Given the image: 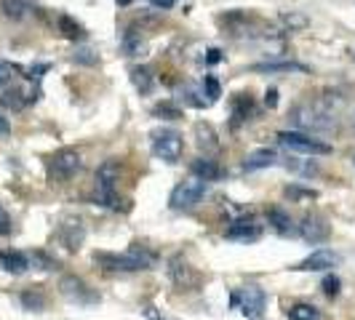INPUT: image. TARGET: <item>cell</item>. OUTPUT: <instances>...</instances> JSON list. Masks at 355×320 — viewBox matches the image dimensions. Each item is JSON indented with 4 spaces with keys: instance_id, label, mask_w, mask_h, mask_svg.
Wrapping results in <instances>:
<instances>
[{
    "instance_id": "cell-12",
    "label": "cell",
    "mask_w": 355,
    "mask_h": 320,
    "mask_svg": "<svg viewBox=\"0 0 355 320\" xmlns=\"http://www.w3.org/2000/svg\"><path fill=\"white\" fill-rule=\"evenodd\" d=\"M168 265H171V267H168V275H171V281H174L179 288H193V285L200 283L198 272L190 265H187L182 256H174Z\"/></svg>"
},
{
    "instance_id": "cell-24",
    "label": "cell",
    "mask_w": 355,
    "mask_h": 320,
    "mask_svg": "<svg viewBox=\"0 0 355 320\" xmlns=\"http://www.w3.org/2000/svg\"><path fill=\"white\" fill-rule=\"evenodd\" d=\"M131 83L137 86L139 94H150L153 91V75H150L147 67H134L131 70Z\"/></svg>"
},
{
    "instance_id": "cell-21",
    "label": "cell",
    "mask_w": 355,
    "mask_h": 320,
    "mask_svg": "<svg viewBox=\"0 0 355 320\" xmlns=\"http://www.w3.org/2000/svg\"><path fill=\"white\" fill-rule=\"evenodd\" d=\"M196 139H198V147L200 150H206V152H211V150H216V131H214L209 123H196Z\"/></svg>"
},
{
    "instance_id": "cell-32",
    "label": "cell",
    "mask_w": 355,
    "mask_h": 320,
    "mask_svg": "<svg viewBox=\"0 0 355 320\" xmlns=\"http://www.w3.org/2000/svg\"><path fill=\"white\" fill-rule=\"evenodd\" d=\"M155 115H166L168 121H177V118H182V112H179L177 107H171V105H158V107H155Z\"/></svg>"
},
{
    "instance_id": "cell-11",
    "label": "cell",
    "mask_w": 355,
    "mask_h": 320,
    "mask_svg": "<svg viewBox=\"0 0 355 320\" xmlns=\"http://www.w3.org/2000/svg\"><path fill=\"white\" fill-rule=\"evenodd\" d=\"M323 118H331L326 109H320L318 105H302L294 109V121L300 125H304V128H329L331 125V121H323Z\"/></svg>"
},
{
    "instance_id": "cell-14",
    "label": "cell",
    "mask_w": 355,
    "mask_h": 320,
    "mask_svg": "<svg viewBox=\"0 0 355 320\" xmlns=\"http://www.w3.org/2000/svg\"><path fill=\"white\" fill-rule=\"evenodd\" d=\"M0 267L11 275H21V272L30 269V256L21 254V251H3L0 254Z\"/></svg>"
},
{
    "instance_id": "cell-23",
    "label": "cell",
    "mask_w": 355,
    "mask_h": 320,
    "mask_svg": "<svg viewBox=\"0 0 355 320\" xmlns=\"http://www.w3.org/2000/svg\"><path fill=\"white\" fill-rule=\"evenodd\" d=\"M0 11H3V17L6 19H14V21H19V19L27 17V3L24 0H0Z\"/></svg>"
},
{
    "instance_id": "cell-18",
    "label": "cell",
    "mask_w": 355,
    "mask_h": 320,
    "mask_svg": "<svg viewBox=\"0 0 355 320\" xmlns=\"http://www.w3.org/2000/svg\"><path fill=\"white\" fill-rule=\"evenodd\" d=\"M190 171H193V177L203 179V181H214V179L222 177V168H219V163L211 158H198L193 166H190Z\"/></svg>"
},
{
    "instance_id": "cell-6",
    "label": "cell",
    "mask_w": 355,
    "mask_h": 320,
    "mask_svg": "<svg viewBox=\"0 0 355 320\" xmlns=\"http://www.w3.org/2000/svg\"><path fill=\"white\" fill-rule=\"evenodd\" d=\"M184 142L177 131H155L153 134V152L166 163H177L182 158Z\"/></svg>"
},
{
    "instance_id": "cell-26",
    "label": "cell",
    "mask_w": 355,
    "mask_h": 320,
    "mask_svg": "<svg viewBox=\"0 0 355 320\" xmlns=\"http://www.w3.org/2000/svg\"><path fill=\"white\" fill-rule=\"evenodd\" d=\"M288 320H320V312L313 304H294L288 310Z\"/></svg>"
},
{
    "instance_id": "cell-20",
    "label": "cell",
    "mask_w": 355,
    "mask_h": 320,
    "mask_svg": "<svg viewBox=\"0 0 355 320\" xmlns=\"http://www.w3.org/2000/svg\"><path fill=\"white\" fill-rule=\"evenodd\" d=\"M59 33L67 37V40H83V37H86L83 24H80V21H75L72 17H67V14H62V17H59Z\"/></svg>"
},
{
    "instance_id": "cell-36",
    "label": "cell",
    "mask_w": 355,
    "mask_h": 320,
    "mask_svg": "<svg viewBox=\"0 0 355 320\" xmlns=\"http://www.w3.org/2000/svg\"><path fill=\"white\" fill-rule=\"evenodd\" d=\"M179 0H150V6H155L160 11H168V8H174Z\"/></svg>"
},
{
    "instance_id": "cell-3",
    "label": "cell",
    "mask_w": 355,
    "mask_h": 320,
    "mask_svg": "<svg viewBox=\"0 0 355 320\" xmlns=\"http://www.w3.org/2000/svg\"><path fill=\"white\" fill-rule=\"evenodd\" d=\"M203 195H206V181L198 177H190L174 187L168 203H171L174 211H190V208H196L198 203L203 200Z\"/></svg>"
},
{
    "instance_id": "cell-22",
    "label": "cell",
    "mask_w": 355,
    "mask_h": 320,
    "mask_svg": "<svg viewBox=\"0 0 355 320\" xmlns=\"http://www.w3.org/2000/svg\"><path fill=\"white\" fill-rule=\"evenodd\" d=\"M251 112H254V102H251V96L246 94H235L232 96V118L241 123V121H246Z\"/></svg>"
},
{
    "instance_id": "cell-9",
    "label": "cell",
    "mask_w": 355,
    "mask_h": 320,
    "mask_svg": "<svg viewBox=\"0 0 355 320\" xmlns=\"http://www.w3.org/2000/svg\"><path fill=\"white\" fill-rule=\"evenodd\" d=\"M300 235H302V240L307 243H323V240H329V235H331V227H329V222L320 216V213H307L302 219V224H300Z\"/></svg>"
},
{
    "instance_id": "cell-37",
    "label": "cell",
    "mask_w": 355,
    "mask_h": 320,
    "mask_svg": "<svg viewBox=\"0 0 355 320\" xmlns=\"http://www.w3.org/2000/svg\"><path fill=\"white\" fill-rule=\"evenodd\" d=\"M11 134V123H8V118L0 112V136H8Z\"/></svg>"
},
{
    "instance_id": "cell-2",
    "label": "cell",
    "mask_w": 355,
    "mask_h": 320,
    "mask_svg": "<svg viewBox=\"0 0 355 320\" xmlns=\"http://www.w3.org/2000/svg\"><path fill=\"white\" fill-rule=\"evenodd\" d=\"M118 179H121V163L118 160H107L96 171V203H102L107 208H121L118 200Z\"/></svg>"
},
{
    "instance_id": "cell-39",
    "label": "cell",
    "mask_w": 355,
    "mask_h": 320,
    "mask_svg": "<svg viewBox=\"0 0 355 320\" xmlns=\"http://www.w3.org/2000/svg\"><path fill=\"white\" fill-rule=\"evenodd\" d=\"M219 59H222V51H219V48H211V51H209V64H216Z\"/></svg>"
},
{
    "instance_id": "cell-28",
    "label": "cell",
    "mask_w": 355,
    "mask_h": 320,
    "mask_svg": "<svg viewBox=\"0 0 355 320\" xmlns=\"http://www.w3.org/2000/svg\"><path fill=\"white\" fill-rule=\"evenodd\" d=\"M320 288H323V294L329 296V299H337L339 291H342V281H339L334 272H329L326 278H323V283H320Z\"/></svg>"
},
{
    "instance_id": "cell-40",
    "label": "cell",
    "mask_w": 355,
    "mask_h": 320,
    "mask_svg": "<svg viewBox=\"0 0 355 320\" xmlns=\"http://www.w3.org/2000/svg\"><path fill=\"white\" fill-rule=\"evenodd\" d=\"M144 315L150 320H166V318H160L158 312H155V307H144Z\"/></svg>"
},
{
    "instance_id": "cell-5",
    "label": "cell",
    "mask_w": 355,
    "mask_h": 320,
    "mask_svg": "<svg viewBox=\"0 0 355 320\" xmlns=\"http://www.w3.org/2000/svg\"><path fill=\"white\" fill-rule=\"evenodd\" d=\"M265 302H267V296L259 285H246L241 294H232V299H230L232 307H238V310H241L249 320L262 318V312H265Z\"/></svg>"
},
{
    "instance_id": "cell-1",
    "label": "cell",
    "mask_w": 355,
    "mask_h": 320,
    "mask_svg": "<svg viewBox=\"0 0 355 320\" xmlns=\"http://www.w3.org/2000/svg\"><path fill=\"white\" fill-rule=\"evenodd\" d=\"M94 259L112 272H139L155 265V254L142 246H131L125 254H94Z\"/></svg>"
},
{
    "instance_id": "cell-10",
    "label": "cell",
    "mask_w": 355,
    "mask_h": 320,
    "mask_svg": "<svg viewBox=\"0 0 355 320\" xmlns=\"http://www.w3.org/2000/svg\"><path fill=\"white\" fill-rule=\"evenodd\" d=\"M339 262H342L339 254H334V251L329 249H318L313 251L307 259H302L294 269H302V272H326V269H334Z\"/></svg>"
},
{
    "instance_id": "cell-34",
    "label": "cell",
    "mask_w": 355,
    "mask_h": 320,
    "mask_svg": "<svg viewBox=\"0 0 355 320\" xmlns=\"http://www.w3.org/2000/svg\"><path fill=\"white\" fill-rule=\"evenodd\" d=\"M11 75H14V70H11V64H6V62H0V89H6V86H8V80H11Z\"/></svg>"
},
{
    "instance_id": "cell-4",
    "label": "cell",
    "mask_w": 355,
    "mask_h": 320,
    "mask_svg": "<svg viewBox=\"0 0 355 320\" xmlns=\"http://www.w3.org/2000/svg\"><path fill=\"white\" fill-rule=\"evenodd\" d=\"M278 142L288 147V150H294V152H304V155H329L331 152V144L313 139V136H307L302 131H281Z\"/></svg>"
},
{
    "instance_id": "cell-38",
    "label": "cell",
    "mask_w": 355,
    "mask_h": 320,
    "mask_svg": "<svg viewBox=\"0 0 355 320\" xmlns=\"http://www.w3.org/2000/svg\"><path fill=\"white\" fill-rule=\"evenodd\" d=\"M265 105L267 107H275V105H278V91H275V89L267 91V94H265Z\"/></svg>"
},
{
    "instance_id": "cell-33",
    "label": "cell",
    "mask_w": 355,
    "mask_h": 320,
    "mask_svg": "<svg viewBox=\"0 0 355 320\" xmlns=\"http://www.w3.org/2000/svg\"><path fill=\"white\" fill-rule=\"evenodd\" d=\"M284 24L291 27V30H297V27H304V24H307V19L300 17V14H284Z\"/></svg>"
},
{
    "instance_id": "cell-27",
    "label": "cell",
    "mask_w": 355,
    "mask_h": 320,
    "mask_svg": "<svg viewBox=\"0 0 355 320\" xmlns=\"http://www.w3.org/2000/svg\"><path fill=\"white\" fill-rule=\"evenodd\" d=\"M0 102H3V107H8V109H21V107L27 105V96L19 89H11L0 96Z\"/></svg>"
},
{
    "instance_id": "cell-7",
    "label": "cell",
    "mask_w": 355,
    "mask_h": 320,
    "mask_svg": "<svg viewBox=\"0 0 355 320\" xmlns=\"http://www.w3.org/2000/svg\"><path fill=\"white\" fill-rule=\"evenodd\" d=\"M62 294L70 299V302H78V304H96L99 302V294L96 291H91L89 283L86 281H80V278H75V275H64L62 278Z\"/></svg>"
},
{
    "instance_id": "cell-8",
    "label": "cell",
    "mask_w": 355,
    "mask_h": 320,
    "mask_svg": "<svg viewBox=\"0 0 355 320\" xmlns=\"http://www.w3.org/2000/svg\"><path fill=\"white\" fill-rule=\"evenodd\" d=\"M80 166H83L80 152H78V150H70V147H67V150H59L51 158V171H53V177H59V179H72L80 171Z\"/></svg>"
},
{
    "instance_id": "cell-41",
    "label": "cell",
    "mask_w": 355,
    "mask_h": 320,
    "mask_svg": "<svg viewBox=\"0 0 355 320\" xmlns=\"http://www.w3.org/2000/svg\"><path fill=\"white\" fill-rule=\"evenodd\" d=\"M115 3H121V6H128V3H131V0H115Z\"/></svg>"
},
{
    "instance_id": "cell-17",
    "label": "cell",
    "mask_w": 355,
    "mask_h": 320,
    "mask_svg": "<svg viewBox=\"0 0 355 320\" xmlns=\"http://www.w3.org/2000/svg\"><path fill=\"white\" fill-rule=\"evenodd\" d=\"M251 72H265V75H275V72H288V75H294V72H300V75H307V67L300 64V62H267V64H254Z\"/></svg>"
},
{
    "instance_id": "cell-25",
    "label": "cell",
    "mask_w": 355,
    "mask_h": 320,
    "mask_svg": "<svg viewBox=\"0 0 355 320\" xmlns=\"http://www.w3.org/2000/svg\"><path fill=\"white\" fill-rule=\"evenodd\" d=\"M21 304L30 310V312H43L46 310V296L35 291V288H30V291H24L21 294Z\"/></svg>"
},
{
    "instance_id": "cell-35",
    "label": "cell",
    "mask_w": 355,
    "mask_h": 320,
    "mask_svg": "<svg viewBox=\"0 0 355 320\" xmlns=\"http://www.w3.org/2000/svg\"><path fill=\"white\" fill-rule=\"evenodd\" d=\"M8 232H11V216L0 206V235H8Z\"/></svg>"
},
{
    "instance_id": "cell-30",
    "label": "cell",
    "mask_w": 355,
    "mask_h": 320,
    "mask_svg": "<svg viewBox=\"0 0 355 320\" xmlns=\"http://www.w3.org/2000/svg\"><path fill=\"white\" fill-rule=\"evenodd\" d=\"M286 197L300 200V203H307V200H315V197H318V193H315V190H302V187L291 184V187H286Z\"/></svg>"
},
{
    "instance_id": "cell-13",
    "label": "cell",
    "mask_w": 355,
    "mask_h": 320,
    "mask_svg": "<svg viewBox=\"0 0 355 320\" xmlns=\"http://www.w3.org/2000/svg\"><path fill=\"white\" fill-rule=\"evenodd\" d=\"M262 235V227L254 222V219H238L227 227V238L230 240H241V243H251V240H259Z\"/></svg>"
},
{
    "instance_id": "cell-31",
    "label": "cell",
    "mask_w": 355,
    "mask_h": 320,
    "mask_svg": "<svg viewBox=\"0 0 355 320\" xmlns=\"http://www.w3.org/2000/svg\"><path fill=\"white\" fill-rule=\"evenodd\" d=\"M203 91H206L209 102H216V99L222 96V89H219V80H216L214 75H206V80H203Z\"/></svg>"
},
{
    "instance_id": "cell-16",
    "label": "cell",
    "mask_w": 355,
    "mask_h": 320,
    "mask_svg": "<svg viewBox=\"0 0 355 320\" xmlns=\"http://www.w3.org/2000/svg\"><path fill=\"white\" fill-rule=\"evenodd\" d=\"M275 163H278V152L270 150V147H262V150L251 152L249 158L243 160V168H246V171H259V168H270V166H275Z\"/></svg>"
},
{
    "instance_id": "cell-19",
    "label": "cell",
    "mask_w": 355,
    "mask_h": 320,
    "mask_svg": "<svg viewBox=\"0 0 355 320\" xmlns=\"http://www.w3.org/2000/svg\"><path fill=\"white\" fill-rule=\"evenodd\" d=\"M267 222L278 235H291L294 232V222L284 208H267Z\"/></svg>"
},
{
    "instance_id": "cell-15",
    "label": "cell",
    "mask_w": 355,
    "mask_h": 320,
    "mask_svg": "<svg viewBox=\"0 0 355 320\" xmlns=\"http://www.w3.org/2000/svg\"><path fill=\"white\" fill-rule=\"evenodd\" d=\"M59 238H62V243H64L70 251H78L80 249V243H83V238H86V230H83V224H80V222L70 219V222H64V224H62Z\"/></svg>"
},
{
    "instance_id": "cell-29",
    "label": "cell",
    "mask_w": 355,
    "mask_h": 320,
    "mask_svg": "<svg viewBox=\"0 0 355 320\" xmlns=\"http://www.w3.org/2000/svg\"><path fill=\"white\" fill-rule=\"evenodd\" d=\"M72 62H75V64H86V67H94V64L99 62V53L94 51V48H78V51L72 53Z\"/></svg>"
}]
</instances>
